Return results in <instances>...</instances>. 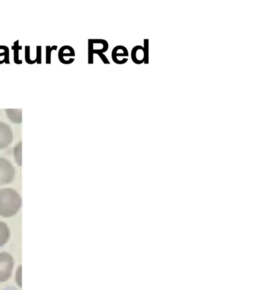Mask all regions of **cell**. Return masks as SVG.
<instances>
[{
    "label": "cell",
    "instance_id": "cell-3",
    "mask_svg": "<svg viewBox=\"0 0 258 290\" xmlns=\"http://www.w3.org/2000/svg\"><path fill=\"white\" fill-rule=\"evenodd\" d=\"M15 170L11 162L0 158V185H8L13 181Z\"/></svg>",
    "mask_w": 258,
    "mask_h": 290
},
{
    "label": "cell",
    "instance_id": "cell-16",
    "mask_svg": "<svg viewBox=\"0 0 258 290\" xmlns=\"http://www.w3.org/2000/svg\"><path fill=\"white\" fill-rule=\"evenodd\" d=\"M41 54H42V47L39 46V47H36V55H36V58L35 59L38 64H41V60H42V55Z\"/></svg>",
    "mask_w": 258,
    "mask_h": 290
},
{
    "label": "cell",
    "instance_id": "cell-4",
    "mask_svg": "<svg viewBox=\"0 0 258 290\" xmlns=\"http://www.w3.org/2000/svg\"><path fill=\"white\" fill-rule=\"evenodd\" d=\"M131 57L135 64H149V39H145L144 47L136 46L133 47Z\"/></svg>",
    "mask_w": 258,
    "mask_h": 290
},
{
    "label": "cell",
    "instance_id": "cell-9",
    "mask_svg": "<svg viewBox=\"0 0 258 290\" xmlns=\"http://www.w3.org/2000/svg\"><path fill=\"white\" fill-rule=\"evenodd\" d=\"M6 116L14 123H21L22 122V110L21 109H6L5 110Z\"/></svg>",
    "mask_w": 258,
    "mask_h": 290
},
{
    "label": "cell",
    "instance_id": "cell-12",
    "mask_svg": "<svg viewBox=\"0 0 258 290\" xmlns=\"http://www.w3.org/2000/svg\"><path fill=\"white\" fill-rule=\"evenodd\" d=\"M22 47H19L18 41H16L15 44H14L13 47H12V49L14 51V61L16 64H22V60L19 59L18 57V52L20 49H22Z\"/></svg>",
    "mask_w": 258,
    "mask_h": 290
},
{
    "label": "cell",
    "instance_id": "cell-10",
    "mask_svg": "<svg viewBox=\"0 0 258 290\" xmlns=\"http://www.w3.org/2000/svg\"><path fill=\"white\" fill-rule=\"evenodd\" d=\"M10 237V231L6 223L0 221V247L7 243Z\"/></svg>",
    "mask_w": 258,
    "mask_h": 290
},
{
    "label": "cell",
    "instance_id": "cell-5",
    "mask_svg": "<svg viewBox=\"0 0 258 290\" xmlns=\"http://www.w3.org/2000/svg\"><path fill=\"white\" fill-rule=\"evenodd\" d=\"M13 140V132L10 126L0 122V150L9 147Z\"/></svg>",
    "mask_w": 258,
    "mask_h": 290
},
{
    "label": "cell",
    "instance_id": "cell-2",
    "mask_svg": "<svg viewBox=\"0 0 258 290\" xmlns=\"http://www.w3.org/2000/svg\"><path fill=\"white\" fill-rule=\"evenodd\" d=\"M14 260L9 253H0V283L6 282L12 276Z\"/></svg>",
    "mask_w": 258,
    "mask_h": 290
},
{
    "label": "cell",
    "instance_id": "cell-17",
    "mask_svg": "<svg viewBox=\"0 0 258 290\" xmlns=\"http://www.w3.org/2000/svg\"><path fill=\"white\" fill-rule=\"evenodd\" d=\"M97 55H98V56L100 57V58H101L102 61H103V63H104V64H110V61H108V58H107V57L106 56V55H104V54L103 53H98L97 54Z\"/></svg>",
    "mask_w": 258,
    "mask_h": 290
},
{
    "label": "cell",
    "instance_id": "cell-7",
    "mask_svg": "<svg viewBox=\"0 0 258 290\" xmlns=\"http://www.w3.org/2000/svg\"><path fill=\"white\" fill-rule=\"evenodd\" d=\"M129 53L127 49L123 46H117L111 52V58L115 64H124L128 61Z\"/></svg>",
    "mask_w": 258,
    "mask_h": 290
},
{
    "label": "cell",
    "instance_id": "cell-14",
    "mask_svg": "<svg viewBox=\"0 0 258 290\" xmlns=\"http://www.w3.org/2000/svg\"><path fill=\"white\" fill-rule=\"evenodd\" d=\"M3 50L4 52L3 53H0V57H3L5 59V62L9 64V48L6 46H3Z\"/></svg>",
    "mask_w": 258,
    "mask_h": 290
},
{
    "label": "cell",
    "instance_id": "cell-15",
    "mask_svg": "<svg viewBox=\"0 0 258 290\" xmlns=\"http://www.w3.org/2000/svg\"><path fill=\"white\" fill-rule=\"evenodd\" d=\"M31 47L29 46L28 47H25V61H27V63L30 64H34V61H32L31 58H30V54H31Z\"/></svg>",
    "mask_w": 258,
    "mask_h": 290
},
{
    "label": "cell",
    "instance_id": "cell-8",
    "mask_svg": "<svg viewBox=\"0 0 258 290\" xmlns=\"http://www.w3.org/2000/svg\"><path fill=\"white\" fill-rule=\"evenodd\" d=\"M74 56H75V52H74V49L70 46H64L58 52V59H59L60 62L65 64H68L66 57Z\"/></svg>",
    "mask_w": 258,
    "mask_h": 290
},
{
    "label": "cell",
    "instance_id": "cell-1",
    "mask_svg": "<svg viewBox=\"0 0 258 290\" xmlns=\"http://www.w3.org/2000/svg\"><path fill=\"white\" fill-rule=\"evenodd\" d=\"M22 207V198L15 190L10 188L0 190V216H14Z\"/></svg>",
    "mask_w": 258,
    "mask_h": 290
},
{
    "label": "cell",
    "instance_id": "cell-13",
    "mask_svg": "<svg viewBox=\"0 0 258 290\" xmlns=\"http://www.w3.org/2000/svg\"><path fill=\"white\" fill-rule=\"evenodd\" d=\"M57 46H53L52 47H46V64H50L51 63V54L52 51L56 50Z\"/></svg>",
    "mask_w": 258,
    "mask_h": 290
},
{
    "label": "cell",
    "instance_id": "cell-6",
    "mask_svg": "<svg viewBox=\"0 0 258 290\" xmlns=\"http://www.w3.org/2000/svg\"><path fill=\"white\" fill-rule=\"evenodd\" d=\"M89 64H92L93 63V55L95 54L97 55L98 53H104L108 49V43L106 40L104 39H98V47H95L91 42L90 39H89Z\"/></svg>",
    "mask_w": 258,
    "mask_h": 290
},
{
    "label": "cell",
    "instance_id": "cell-11",
    "mask_svg": "<svg viewBox=\"0 0 258 290\" xmlns=\"http://www.w3.org/2000/svg\"><path fill=\"white\" fill-rule=\"evenodd\" d=\"M22 142H20L15 146L14 149V156H15V161L18 166H22Z\"/></svg>",
    "mask_w": 258,
    "mask_h": 290
}]
</instances>
